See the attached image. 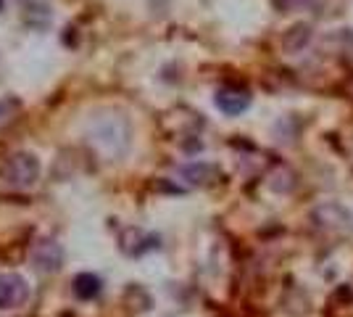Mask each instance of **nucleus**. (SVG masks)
Instances as JSON below:
<instances>
[{
    "instance_id": "obj_1",
    "label": "nucleus",
    "mask_w": 353,
    "mask_h": 317,
    "mask_svg": "<svg viewBox=\"0 0 353 317\" xmlns=\"http://www.w3.org/2000/svg\"><path fill=\"white\" fill-rule=\"evenodd\" d=\"M40 159L30 151H19L11 153L3 166H0V177L6 185L11 188H32L34 182L40 180Z\"/></svg>"
},
{
    "instance_id": "obj_2",
    "label": "nucleus",
    "mask_w": 353,
    "mask_h": 317,
    "mask_svg": "<svg viewBox=\"0 0 353 317\" xmlns=\"http://www.w3.org/2000/svg\"><path fill=\"white\" fill-rule=\"evenodd\" d=\"M311 222L324 230V233H332V236H348L353 233V214L338 201H327L319 204L316 209L311 211Z\"/></svg>"
},
{
    "instance_id": "obj_3",
    "label": "nucleus",
    "mask_w": 353,
    "mask_h": 317,
    "mask_svg": "<svg viewBox=\"0 0 353 317\" xmlns=\"http://www.w3.org/2000/svg\"><path fill=\"white\" fill-rule=\"evenodd\" d=\"M32 265L43 275H53L63 267V246L53 238H45L32 249Z\"/></svg>"
},
{
    "instance_id": "obj_4",
    "label": "nucleus",
    "mask_w": 353,
    "mask_h": 317,
    "mask_svg": "<svg viewBox=\"0 0 353 317\" xmlns=\"http://www.w3.org/2000/svg\"><path fill=\"white\" fill-rule=\"evenodd\" d=\"M30 286L19 272H6L0 275V309H16L27 302Z\"/></svg>"
},
{
    "instance_id": "obj_5",
    "label": "nucleus",
    "mask_w": 353,
    "mask_h": 317,
    "mask_svg": "<svg viewBox=\"0 0 353 317\" xmlns=\"http://www.w3.org/2000/svg\"><path fill=\"white\" fill-rule=\"evenodd\" d=\"M214 104L221 114L227 117H237L243 114L250 106V93L245 88H235V85H227V88H219L216 95H214Z\"/></svg>"
},
{
    "instance_id": "obj_6",
    "label": "nucleus",
    "mask_w": 353,
    "mask_h": 317,
    "mask_svg": "<svg viewBox=\"0 0 353 317\" xmlns=\"http://www.w3.org/2000/svg\"><path fill=\"white\" fill-rule=\"evenodd\" d=\"M179 175L190 185H211V182L219 177V169L208 162H192V164H185L179 169Z\"/></svg>"
},
{
    "instance_id": "obj_7",
    "label": "nucleus",
    "mask_w": 353,
    "mask_h": 317,
    "mask_svg": "<svg viewBox=\"0 0 353 317\" xmlns=\"http://www.w3.org/2000/svg\"><path fill=\"white\" fill-rule=\"evenodd\" d=\"M311 24H306V21H298V24H293L290 30L285 32V37H282V46H285V50L288 53H301L303 48L311 43Z\"/></svg>"
},
{
    "instance_id": "obj_8",
    "label": "nucleus",
    "mask_w": 353,
    "mask_h": 317,
    "mask_svg": "<svg viewBox=\"0 0 353 317\" xmlns=\"http://www.w3.org/2000/svg\"><path fill=\"white\" fill-rule=\"evenodd\" d=\"M74 294H77V299H85V302H90V299H95L101 291H103V280L98 278V275H92V272H79L77 278H74Z\"/></svg>"
},
{
    "instance_id": "obj_9",
    "label": "nucleus",
    "mask_w": 353,
    "mask_h": 317,
    "mask_svg": "<svg viewBox=\"0 0 353 317\" xmlns=\"http://www.w3.org/2000/svg\"><path fill=\"white\" fill-rule=\"evenodd\" d=\"M24 21L34 27V30H45L50 21H53V14L48 11L45 3H37V0H30V6L24 8Z\"/></svg>"
},
{
    "instance_id": "obj_10",
    "label": "nucleus",
    "mask_w": 353,
    "mask_h": 317,
    "mask_svg": "<svg viewBox=\"0 0 353 317\" xmlns=\"http://www.w3.org/2000/svg\"><path fill=\"white\" fill-rule=\"evenodd\" d=\"M3 3H6V0H0V11H3Z\"/></svg>"
}]
</instances>
